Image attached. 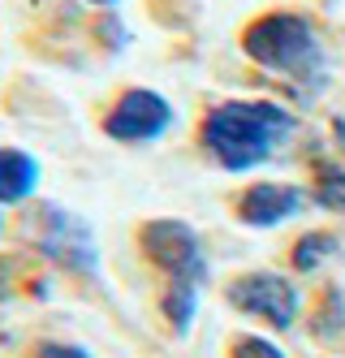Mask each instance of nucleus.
<instances>
[{"label": "nucleus", "mask_w": 345, "mask_h": 358, "mask_svg": "<svg viewBox=\"0 0 345 358\" xmlns=\"http://www.w3.org/2000/svg\"><path fill=\"white\" fill-rule=\"evenodd\" d=\"M199 298H203V289H199V285H173V280H164L160 311H164V320H169V328L177 332V337H185V332L195 328Z\"/></svg>", "instance_id": "9"}, {"label": "nucleus", "mask_w": 345, "mask_h": 358, "mask_svg": "<svg viewBox=\"0 0 345 358\" xmlns=\"http://www.w3.org/2000/svg\"><path fill=\"white\" fill-rule=\"evenodd\" d=\"M13 289H17V280H13V264L5 259V255H0V306L13 298Z\"/></svg>", "instance_id": "15"}, {"label": "nucleus", "mask_w": 345, "mask_h": 358, "mask_svg": "<svg viewBox=\"0 0 345 358\" xmlns=\"http://www.w3.org/2000/svg\"><path fill=\"white\" fill-rule=\"evenodd\" d=\"M5 212H9V208H0V238L9 234V216H5Z\"/></svg>", "instance_id": "18"}, {"label": "nucleus", "mask_w": 345, "mask_h": 358, "mask_svg": "<svg viewBox=\"0 0 345 358\" xmlns=\"http://www.w3.org/2000/svg\"><path fill=\"white\" fill-rule=\"evenodd\" d=\"M225 302L233 311H242L251 320H263L268 328L285 332L298 324L302 311V294L294 280H285L281 272H242L225 285Z\"/></svg>", "instance_id": "6"}, {"label": "nucleus", "mask_w": 345, "mask_h": 358, "mask_svg": "<svg viewBox=\"0 0 345 358\" xmlns=\"http://www.w3.org/2000/svg\"><path fill=\"white\" fill-rule=\"evenodd\" d=\"M173 104L151 91V87H125L108 108L99 117V130L108 134L113 143H125V147H147V143H160L169 130H173Z\"/></svg>", "instance_id": "5"}, {"label": "nucleus", "mask_w": 345, "mask_h": 358, "mask_svg": "<svg viewBox=\"0 0 345 358\" xmlns=\"http://www.w3.org/2000/svg\"><path fill=\"white\" fill-rule=\"evenodd\" d=\"M315 203L328 212H345V164L332 160L315 164Z\"/></svg>", "instance_id": "11"}, {"label": "nucleus", "mask_w": 345, "mask_h": 358, "mask_svg": "<svg viewBox=\"0 0 345 358\" xmlns=\"http://www.w3.org/2000/svg\"><path fill=\"white\" fill-rule=\"evenodd\" d=\"M332 143H337V151L345 156V117H332Z\"/></svg>", "instance_id": "16"}, {"label": "nucleus", "mask_w": 345, "mask_h": 358, "mask_svg": "<svg viewBox=\"0 0 345 358\" xmlns=\"http://www.w3.org/2000/svg\"><path fill=\"white\" fill-rule=\"evenodd\" d=\"M337 250H341L337 234H320V229H315V234H302V238L294 242V255H289V259H294L298 272H315L324 259H332Z\"/></svg>", "instance_id": "10"}, {"label": "nucleus", "mask_w": 345, "mask_h": 358, "mask_svg": "<svg viewBox=\"0 0 345 358\" xmlns=\"http://www.w3.org/2000/svg\"><path fill=\"white\" fill-rule=\"evenodd\" d=\"M31 358H95V354L78 341H39L31 350Z\"/></svg>", "instance_id": "14"}, {"label": "nucleus", "mask_w": 345, "mask_h": 358, "mask_svg": "<svg viewBox=\"0 0 345 358\" xmlns=\"http://www.w3.org/2000/svg\"><path fill=\"white\" fill-rule=\"evenodd\" d=\"M229 358H285V350L268 337H255V332H242V337H233L229 345Z\"/></svg>", "instance_id": "13"}, {"label": "nucleus", "mask_w": 345, "mask_h": 358, "mask_svg": "<svg viewBox=\"0 0 345 358\" xmlns=\"http://www.w3.org/2000/svg\"><path fill=\"white\" fill-rule=\"evenodd\" d=\"M87 5H95V9H113V5H121V0H87Z\"/></svg>", "instance_id": "17"}, {"label": "nucleus", "mask_w": 345, "mask_h": 358, "mask_svg": "<svg viewBox=\"0 0 345 358\" xmlns=\"http://www.w3.org/2000/svg\"><path fill=\"white\" fill-rule=\"evenodd\" d=\"M139 250L147 255V264L155 272H164L173 285H207L211 268H207V250L195 224H185L177 216H155L139 229Z\"/></svg>", "instance_id": "4"}, {"label": "nucleus", "mask_w": 345, "mask_h": 358, "mask_svg": "<svg viewBox=\"0 0 345 358\" xmlns=\"http://www.w3.org/2000/svg\"><path fill=\"white\" fill-rule=\"evenodd\" d=\"M233 212L251 229H272V224H281V220L302 212V190L285 186V182H255V186L242 190V199H237Z\"/></svg>", "instance_id": "7"}, {"label": "nucleus", "mask_w": 345, "mask_h": 358, "mask_svg": "<svg viewBox=\"0 0 345 358\" xmlns=\"http://www.w3.org/2000/svg\"><path fill=\"white\" fill-rule=\"evenodd\" d=\"M22 238L26 246H35L52 268H61L65 276H99V242L87 216L69 212L65 203L35 199V208L22 216Z\"/></svg>", "instance_id": "3"}, {"label": "nucleus", "mask_w": 345, "mask_h": 358, "mask_svg": "<svg viewBox=\"0 0 345 358\" xmlns=\"http://www.w3.org/2000/svg\"><path fill=\"white\" fill-rule=\"evenodd\" d=\"M91 35H95V43H99L108 57H121L125 48H129V27H125V22H121L113 9H99V13H95Z\"/></svg>", "instance_id": "12"}, {"label": "nucleus", "mask_w": 345, "mask_h": 358, "mask_svg": "<svg viewBox=\"0 0 345 358\" xmlns=\"http://www.w3.org/2000/svg\"><path fill=\"white\" fill-rule=\"evenodd\" d=\"M43 182V169L26 147H0V208H26Z\"/></svg>", "instance_id": "8"}, {"label": "nucleus", "mask_w": 345, "mask_h": 358, "mask_svg": "<svg viewBox=\"0 0 345 358\" xmlns=\"http://www.w3.org/2000/svg\"><path fill=\"white\" fill-rule=\"evenodd\" d=\"M294 134V113L272 99H220L199 121V147L225 173L268 164Z\"/></svg>", "instance_id": "1"}, {"label": "nucleus", "mask_w": 345, "mask_h": 358, "mask_svg": "<svg viewBox=\"0 0 345 358\" xmlns=\"http://www.w3.org/2000/svg\"><path fill=\"white\" fill-rule=\"evenodd\" d=\"M242 52L259 69L281 73V78H294L302 87H315L324 78L320 31H315V22L307 13H294V9H276V13L255 17L242 31Z\"/></svg>", "instance_id": "2"}]
</instances>
